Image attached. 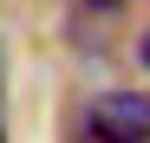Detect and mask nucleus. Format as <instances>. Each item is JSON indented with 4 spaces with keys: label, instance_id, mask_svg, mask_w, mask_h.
<instances>
[{
    "label": "nucleus",
    "instance_id": "2",
    "mask_svg": "<svg viewBox=\"0 0 150 143\" xmlns=\"http://www.w3.org/2000/svg\"><path fill=\"white\" fill-rule=\"evenodd\" d=\"M144 65H150V39H144Z\"/></svg>",
    "mask_w": 150,
    "mask_h": 143
},
{
    "label": "nucleus",
    "instance_id": "1",
    "mask_svg": "<svg viewBox=\"0 0 150 143\" xmlns=\"http://www.w3.org/2000/svg\"><path fill=\"white\" fill-rule=\"evenodd\" d=\"M91 143H150V91H105L85 111Z\"/></svg>",
    "mask_w": 150,
    "mask_h": 143
}]
</instances>
